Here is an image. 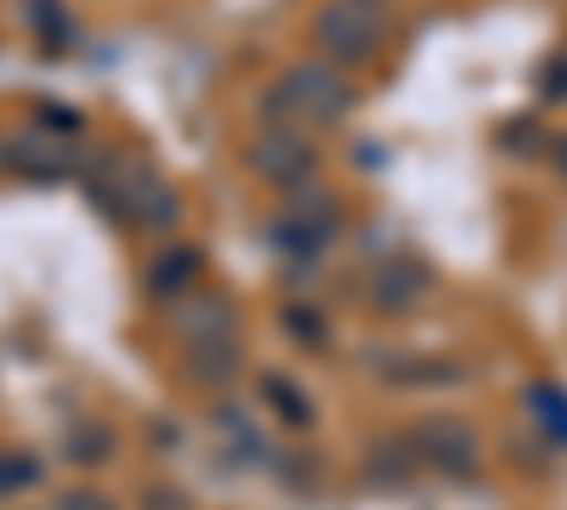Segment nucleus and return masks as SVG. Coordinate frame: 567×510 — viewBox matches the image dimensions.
<instances>
[{
    "label": "nucleus",
    "mask_w": 567,
    "mask_h": 510,
    "mask_svg": "<svg viewBox=\"0 0 567 510\" xmlns=\"http://www.w3.org/2000/svg\"><path fill=\"white\" fill-rule=\"evenodd\" d=\"M318 40H323L329 58L363 63V58H374V45L386 40V7L381 0H329L318 12Z\"/></svg>",
    "instance_id": "nucleus-1"
}]
</instances>
